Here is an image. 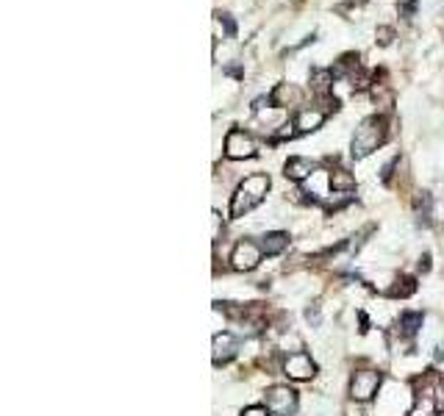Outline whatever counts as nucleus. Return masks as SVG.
<instances>
[{"instance_id": "1", "label": "nucleus", "mask_w": 444, "mask_h": 416, "mask_svg": "<svg viewBox=\"0 0 444 416\" xmlns=\"http://www.w3.org/2000/svg\"><path fill=\"white\" fill-rule=\"evenodd\" d=\"M267 189H270V178L267 175H261V172L258 175H247L239 183V189H236V195L230 200V216H244L247 211H253L267 197Z\"/></svg>"}, {"instance_id": "2", "label": "nucleus", "mask_w": 444, "mask_h": 416, "mask_svg": "<svg viewBox=\"0 0 444 416\" xmlns=\"http://www.w3.org/2000/svg\"><path fill=\"white\" fill-rule=\"evenodd\" d=\"M386 139V120L383 117H370L359 125L353 137V158H367L372 150H377Z\"/></svg>"}, {"instance_id": "3", "label": "nucleus", "mask_w": 444, "mask_h": 416, "mask_svg": "<svg viewBox=\"0 0 444 416\" xmlns=\"http://www.w3.org/2000/svg\"><path fill=\"white\" fill-rule=\"evenodd\" d=\"M261 258H264L261 244H256V242H250V239H242V242L233 244L230 267H233L236 272H253V270L261 264Z\"/></svg>"}, {"instance_id": "4", "label": "nucleus", "mask_w": 444, "mask_h": 416, "mask_svg": "<svg viewBox=\"0 0 444 416\" xmlns=\"http://www.w3.org/2000/svg\"><path fill=\"white\" fill-rule=\"evenodd\" d=\"M380 372H375V369H361V372H356L353 375V380H350V397L356 400V403H370L372 397L377 394V389H380Z\"/></svg>"}, {"instance_id": "5", "label": "nucleus", "mask_w": 444, "mask_h": 416, "mask_svg": "<svg viewBox=\"0 0 444 416\" xmlns=\"http://www.w3.org/2000/svg\"><path fill=\"white\" fill-rule=\"evenodd\" d=\"M264 405H267L270 414L289 416L297 408V391H292L289 386H272L264 394Z\"/></svg>"}, {"instance_id": "6", "label": "nucleus", "mask_w": 444, "mask_h": 416, "mask_svg": "<svg viewBox=\"0 0 444 416\" xmlns=\"http://www.w3.org/2000/svg\"><path fill=\"white\" fill-rule=\"evenodd\" d=\"M225 155L233 158V161H242V158H253L256 155V141L250 134L233 128L228 137H225Z\"/></svg>"}, {"instance_id": "7", "label": "nucleus", "mask_w": 444, "mask_h": 416, "mask_svg": "<svg viewBox=\"0 0 444 416\" xmlns=\"http://www.w3.org/2000/svg\"><path fill=\"white\" fill-rule=\"evenodd\" d=\"M284 375L292 377V380H311L317 375V363L305 352H292L284 361Z\"/></svg>"}, {"instance_id": "8", "label": "nucleus", "mask_w": 444, "mask_h": 416, "mask_svg": "<svg viewBox=\"0 0 444 416\" xmlns=\"http://www.w3.org/2000/svg\"><path fill=\"white\" fill-rule=\"evenodd\" d=\"M322 123H325V111H319V109H303L295 117V128L300 134H311V131H317Z\"/></svg>"}, {"instance_id": "9", "label": "nucleus", "mask_w": 444, "mask_h": 416, "mask_svg": "<svg viewBox=\"0 0 444 416\" xmlns=\"http://www.w3.org/2000/svg\"><path fill=\"white\" fill-rule=\"evenodd\" d=\"M236 355V339L230 333H217L214 336V363H228Z\"/></svg>"}, {"instance_id": "10", "label": "nucleus", "mask_w": 444, "mask_h": 416, "mask_svg": "<svg viewBox=\"0 0 444 416\" xmlns=\"http://www.w3.org/2000/svg\"><path fill=\"white\" fill-rule=\"evenodd\" d=\"M303 100V92L297 89L295 83H278L272 92V103L275 106H297Z\"/></svg>"}, {"instance_id": "11", "label": "nucleus", "mask_w": 444, "mask_h": 416, "mask_svg": "<svg viewBox=\"0 0 444 416\" xmlns=\"http://www.w3.org/2000/svg\"><path fill=\"white\" fill-rule=\"evenodd\" d=\"M284 175L292 178V181H305L308 175H314V164L308 158H303V155H295V158L286 161V172Z\"/></svg>"}, {"instance_id": "12", "label": "nucleus", "mask_w": 444, "mask_h": 416, "mask_svg": "<svg viewBox=\"0 0 444 416\" xmlns=\"http://www.w3.org/2000/svg\"><path fill=\"white\" fill-rule=\"evenodd\" d=\"M286 247H289V236H286V233H281V230L267 233V236H264V242H261L264 256H281Z\"/></svg>"}, {"instance_id": "13", "label": "nucleus", "mask_w": 444, "mask_h": 416, "mask_svg": "<svg viewBox=\"0 0 444 416\" xmlns=\"http://www.w3.org/2000/svg\"><path fill=\"white\" fill-rule=\"evenodd\" d=\"M328 183H331V189H336V192H353V189H356V178H353L347 169H333L331 178H328Z\"/></svg>"}, {"instance_id": "14", "label": "nucleus", "mask_w": 444, "mask_h": 416, "mask_svg": "<svg viewBox=\"0 0 444 416\" xmlns=\"http://www.w3.org/2000/svg\"><path fill=\"white\" fill-rule=\"evenodd\" d=\"M311 83H314V92H317V95H328V89H331V83H333V72L317 69V72L311 75Z\"/></svg>"}, {"instance_id": "15", "label": "nucleus", "mask_w": 444, "mask_h": 416, "mask_svg": "<svg viewBox=\"0 0 444 416\" xmlns=\"http://www.w3.org/2000/svg\"><path fill=\"white\" fill-rule=\"evenodd\" d=\"M394 283H397V286H391V289H389V294H391V297H408V294L417 289V283H414L411 277H403V280H394Z\"/></svg>"}, {"instance_id": "16", "label": "nucleus", "mask_w": 444, "mask_h": 416, "mask_svg": "<svg viewBox=\"0 0 444 416\" xmlns=\"http://www.w3.org/2000/svg\"><path fill=\"white\" fill-rule=\"evenodd\" d=\"M408 416H433V397H425L422 403H417V408Z\"/></svg>"}, {"instance_id": "17", "label": "nucleus", "mask_w": 444, "mask_h": 416, "mask_svg": "<svg viewBox=\"0 0 444 416\" xmlns=\"http://www.w3.org/2000/svg\"><path fill=\"white\" fill-rule=\"evenodd\" d=\"M242 416H267V405H250L242 411Z\"/></svg>"}, {"instance_id": "18", "label": "nucleus", "mask_w": 444, "mask_h": 416, "mask_svg": "<svg viewBox=\"0 0 444 416\" xmlns=\"http://www.w3.org/2000/svg\"><path fill=\"white\" fill-rule=\"evenodd\" d=\"M391 36H394V31H391V28H380V31H377L380 45H389V42H391Z\"/></svg>"}, {"instance_id": "19", "label": "nucleus", "mask_w": 444, "mask_h": 416, "mask_svg": "<svg viewBox=\"0 0 444 416\" xmlns=\"http://www.w3.org/2000/svg\"><path fill=\"white\" fill-rule=\"evenodd\" d=\"M305 317H308V322H311V325H319V308H317V305H314V308H308V314H305Z\"/></svg>"}, {"instance_id": "20", "label": "nucleus", "mask_w": 444, "mask_h": 416, "mask_svg": "<svg viewBox=\"0 0 444 416\" xmlns=\"http://www.w3.org/2000/svg\"><path fill=\"white\" fill-rule=\"evenodd\" d=\"M414 3H417V0H403V14H411V11H414Z\"/></svg>"}, {"instance_id": "21", "label": "nucleus", "mask_w": 444, "mask_h": 416, "mask_svg": "<svg viewBox=\"0 0 444 416\" xmlns=\"http://www.w3.org/2000/svg\"><path fill=\"white\" fill-rule=\"evenodd\" d=\"M214 239H220V214H214Z\"/></svg>"}, {"instance_id": "22", "label": "nucleus", "mask_w": 444, "mask_h": 416, "mask_svg": "<svg viewBox=\"0 0 444 416\" xmlns=\"http://www.w3.org/2000/svg\"><path fill=\"white\" fill-rule=\"evenodd\" d=\"M436 416H444V408H442V411H439V414H436Z\"/></svg>"}]
</instances>
